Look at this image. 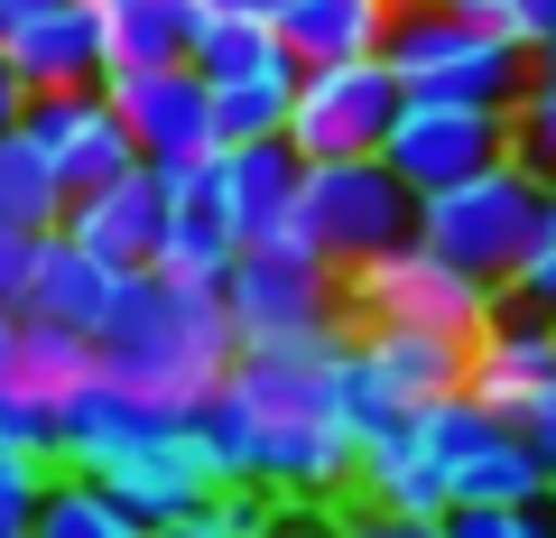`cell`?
I'll use <instances>...</instances> for the list:
<instances>
[{"mask_svg": "<svg viewBox=\"0 0 556 538\" xmlns=\"http://www.w3.org/2000/svg\"><path fill=\"white\" fill-rule=\"evenodd\" d=\"M538 57H556V0L538 10Z\"/></svg>", "mask_w": 556, "mask_h": 538, "instance_id": "37", "label": "cell"}, {"mask_svg": "<svg viewBox=\"0 0 556 538\" xmlns=\"http://www.w3.org/2000/svg\"><path fill=\"white\" fill-rule=\"evenodd\" d=\"M501 298L529 306V316H556V196H547V214H538V233H529V251H519V270L501 279Z\"/></svg>", "mask_w": 556, "mask_h": 538, "instance_id": "28", "label": "cell"}, {"mask_svg": "<svg viewBox=\"0 0 556 538\" xmlns=\"http://www.w3.org/2000/svg\"><path fill=\"white\" fill-rule=\"evenodd\" d=\"M20 130L47 149V167L65 177V196H93V186H112L121 167H139L130 121L112 112V93H102V84H75V93H28Z\"/></svg>", "mask_w": 556, "mask_h": 538, "instance_id": "12", "label": "cell"}, {"mask_svg": "<svg viewBox=\"0 0 556 538\" xmlns=\"http://www.w3.org/2000/svg\"><path fill=\"white\" fill-rule=\"evenodd\" d=\"M38 241L47 233H20V223H0V306L28 298V270H38Z\"/></svg>", "mask_w": 556, "mask_h": 538, "instance_id": "31", "label": "cell"}, {"mask_svg": "<svg viewBox=\"0 0 556 538\" xmlns=\"http://www.w3.org/2000/svg\"><path fill=\"white\" fill-rule=\"evenodd\" d=\"M445 538H556V501H464L445 511Z\"/></svg>", "mask_w": 556, "mask_h": 538, "instance_id": "27", "label": "cell"}, {"mask_svg": "<svg viewBox=\"0 0 556 538\" xmlns=\"http://www.w3.org/2000/svg\"><path fill=\"white\" fill-rule=\"evenodd\" d=\"M362 538H445V520H408V511H362Z\"/></svg>", "mask_w": 556, "mask_h": 538, "instance_id": "32", "label": "cell"}, {"mask_svg": "<svg viewBox=\"0 0 556 538\" xmlns=\"http://www.w3.org/2000/svg\"><path fill=\"white\" fill-rule=\"evenodd\" d=\"M380 159H390V177L408 186V196H437V186L482 177L492 159H510V112L408 93V102H399V121H390V140H380Z\"/></svg>", "mask_w": 556, "mask_h": 538, "instance_id": "10", "label": "cell"}, {"mask_svg": "<svg viewBox=\"0 0 556 538\" xmlns=\"http://www.w3.org/2000/svg\"><path fill=\"white\" fill-rule=\"evenodd\" d=\"M556 380V316H529V306L501 298V316L464 343V399H482L492 418H538V399Z\"/></svg>", "mask_w": 556, "mask_h": 538, "instance_id": "14", "label": "cell"}, {"mask_svg": "<svg viewBox=\"0 0 556 538\" xmlns=\"http://www.w3.org/2000/svg\"><path fill=\"white\" fill-rule=\"evenodd\" d=\"M223 316L232 343H288V335H334L343 316V270L316 241H269V251H232L223 270Z\"/></svg>", "mask_w": 556, "mask_h": 538, "instance_id": "6", "label": "cell"}, {"mask_svg": "<svg viewBox=\"0 0 556 538\" xmlns=\"http://www.w3.org/2000/svg\"><path fill=\"white\" fill-rule=\"evenodd\" d=\"M195 10L204 0H102L112 65H177L195 47Z\"/></svg>", "mask_w": 556, "mask_h": 538, "instance_id": "23", "label": "cell"}, {"mask_svg": "<svg viewBox=\"0 0 556 538\" xmlns=\"http://www.w3.org/2000/svg\"><path fill=\"white\" fill-rule=\"evenodd\" d=\"M538 214H547V186L519 159H492L482 177H455V186H437V196H417V241L501 288L519 270V251H529Z\"/></svg>", "mask_w": 556, "mask_h": 538, "instance_id": "4", "label": "cell"}, {"mask_svg": "<svg viewBox=\"0 0 556 538\" xmlns=\"http://www.w3.org/2000/svg\"><path fill=\"white\" fill-rule=\"evenodd\" d=\"M159 223H167V186H159V167L139 159V167H121L112 186H93V196L65 204L56 233L84 241L93 260H112V270H149V260H159Z\"/></svg>", "mask_w": 556, "mask_h": 538, "instance_id": "15", "label": "cell"}, {"mask_svg": "<svg viewBox=\"0 0 556 538\" xmlns=\"http://www.w3.org/2000/svg\"><path fill=\"white\" fill-rule=\"evenodd\" d=\"M538 455H547V501H556V427H547V437H538Z\"/></svg>", "mask_w": 556, "mask_h": 538, "instance_id": "39", "label": "cell"}, {"mask_svg": "<svg viewBox=\"0 0 556 538\" xmlns=\"http://www.w3.org/2000/svg\"><path fill=\"white\" fill-rule=\"evenodd\" d=\"M298 186H306V159L288 149V130H278V140H223V149H214V196H223V223H232L241 251L306 241Z\"/></svg>", "mask_w": 556, "mask_h": 538, "instance_id": "13", "label": "cell"}, {"mask_svg": "<svg viewBox=\"0 0 556 538\" xmlns=\"http://www.w3.org/2000/svg\"><path fill=\"white\" fill-rule=\"evenodd\" d=\"M121 288H130V270L93 260L84 241H65V233H47V241H38V270H28L20 316L75 325V335H102V325H112V306H121Z\"/></svg>", "mask_w": 556, "mask_h": 538, "instance_id": "18", "label": "cell"}, {"mask_svg": "<svg viewBox=\"0 0 556 538\" xmlns=\"http://www.w3.org/2000/svg\"><path fill=\"white\" fill-rule=\"evenodd\" d=\"M464 20H482V28H501V38H519L538 57V10H547V0H455Z\"/></svg>", "mask_w": 556, "mask_h": 538, "instance_id": "30", "label": "cell"}, {"mask_svg": "<svg viewBox=\"0 0 556 538\" xmlns=\"http://www.w3.org/2000/svg\"><path fill=\"white\" fill-rule=\"evenodd\" d=\"M10 65H20L28 93H75V84H102L112 75V38H102V0H56L38 20L0 28Z\"/></svg>", "mask_w": 556, "mask_h": 538, "instance_id": "16", "label": "cell"}, {"mask_svg": "<svg viewBox=\"0 0 556 538\" xmlns=\"http://www.w3.org/2000/svg\"><path fill=\"white\" fill-rule=\"evenodd\" d=\"M510 159H519V167H529V177L556 196V57H538L529 93L510 102Z\"/></svg>", "mask_w": 556, "mask_h": 538, "instance_id": "25", "label": "cell"}, {"mask_svg": "<svg viewBox=\"0 0 556 538\" xmlns=\"http://www.w3.org/2000/svg\"><path fill=\"white\" fill-rule=\"evenodd\" d=\"M380 57H390L399 93H427V102H482V112H510L519 93H529L538 57L519 38H501V28L464 20L455 0H399L390 38H380Z\"/></svg>", "mask_w": 556, "mask_h": 538, "instance_id": "3", "label": "cell"}, {"mask_svg": "<svg viewBox=\"0 0 556 538\" xmlns=\"http://www.w3.org/2000/svg\"><path fill=\"white\" fill-rule=\"evenodd\" d=\"M38 10H56V0H0V28H20V20H38Z\"/></svg>", "mask_w": 556, "mask_h": 538, "instance_id": "35", "label": "cell"}, {"mask_svg": "<svg viewBox=\"0 0 556 538\" xmlns=\"http://www.w3.org/2000/svg\"><path fill=\"white\" fill-rule=\"evenodd\" d=\"M102 93H112V112L130 121V149L149 167H177V159H214L223 130H214V93H204L195 65H112L102 75Z\"/></svg>", "mask_w": 556, "mask_h": 538, "instance_id": "11", "label": "cell"}, {"mask_svg": "<svg viewBox=\"0 0 556 538\" xmlns=\"http://www.w3.org/2000/svg\"><path fill=\"white\" fill-rule=\"evenodd\" d=\"M28 538H149V520H139L112 483H93V474H75V464H56V474H47V492H38Z\"/></svg>", "mask_w": 556, "mask_h": 538, "instance_id": "22", "label": "cell"}, {"mask_svg": "<svg viewBox=\"0 0 556 538\" xmlns=\"http://www.w3.org/2000/svg\"><path fill=\"white\" fill-rule=\"evenodd\" d=\"M56 474V455H28V446H0V538H28L38 520V492Z\"/></svg>", "mask_w": 556, "mask_h": 538, "instance_id": "29", "label": "cell"}, {"mask_svg": "<svg viewBox=\"0 0 556 538\" xmlns=\"http://www.w3.org/2000/svg\"><path fill=\"white\" fill-rule=\"evenodd\" d=\"M186 65L214 84H251V75H298V57L278 47V20H251V10H195V47Z\"/></svg>", "mask_w": 556, "mask_h": 538, "instance_id": "21", "label": "cell"}, {"mask_svg": "<svg viewBox=\"0 0 556 538\" xmlns=\"http://www.w3.org/2000/svg\"><path fill=\"white\" fill-rule=\"evenodd\" d=\"M343 335H288L241 343L223 390L195 409L223 483H260L269 501H334L362 464V427L343 399Z\"/></svg>", "mask_w": 556, "mask_h": 538, "instance_id": "1", "label": "cell"}, {"mask_svg": "<svg viewBox=\"0 0 556 538\" xmlns=\"http://www.w3.org/2000/svg\"><path fill=\"white\" fill-rule=\"evenodd\" d=\"M288 93H298V75L214 84V130L223 140H278V130H288Z\"/></svg>", "mask_w": 556, "mask_h": 538, "instance_id": "26", "label": "cell"}, {"mask_svg": "<svg viewBox=\"0 0 556 538\" xmlns=\"http://www.w3.org/2000/svg\"><path fill=\"white\" fill-rule=\"evenodd\" d=\"M334 538H362V520H343V529H334Z\"/></svg>", "mask_w": 556, "mask_h": 538, "instance_id": "41", "label": "cell"}, {"mask_svg": "<svg viewBox=\"0 0 556 538\" xmlns=\"http://www.w3.org/2000/svg\"><path fill=\"white\" fill-rule=\"evenodd\" d=\"M65 177L47 167V149L28 130H0V223H20V233H56L65 223Z\"/></svg>", "mask_w": 556, "mask_h": 538, "instance_id": "24", "label": "cell"}, {"mask_svg": "<svg viewBox=\"0 0 556 538\" xmlns=\"http://www.w3.org/2000/svg\"><path fill=\"white\" fill-rule=\"evenodd\" d=\"M399 0H288L278 10V47L298 65H343V57H380Z\"/></svg>", "mask_w": 556, "mask_h": 538, "instance_id": "20", "label": "cell"}, {"mask_svg": "<svg viewBox=\"0 0 556 538\" xmlns=\"http://www.w3.org/2000/svg\"><path fill=\"white\" fill-rule=\"evenodd\" d=\"M20 112H28V84L10 65V47H0V130H20Z\"/></svg>", "mask_w": 556, "mask_h": 538, "instance_id": "34", "label": "cell"}, {"mask_svg": "<svg viewBox=\"0 0 556 538\" xmlns=\"http://www.w3.org/2000/svg\"><path fill=\"white\" fill-rule=\"evenodd\" d=\"M93 372H102V362H93V335L47 325V316H20V335H10V353H0V390H20L28 409H47V418H56Z\"/></svg>", "mask_w": 556, "mask_h": 538, "instance_id": "19", "label": "cell"}, {"mask_svg": "<svg viewBox=\"0 0 556 538\" xmlns=\"http://www.w3.org/2000/svg\"><path fill=\"white\" fill-rule=\"evenodd\" d=\"M298 223L334 270H362L417 233V196L390 177V159H306Z\"/></svg>", "mask_w": 556, "mask_h": 538, "instance_id": "7", "label": "cell"}, {"mask_svg": "<svg viewBox=\"0 0 556 538\" xmlns=\"http://www.w3.org/2000/svg\"><path fill=\"white\" fill-rule=\"evenodd\" d=\"M232 353H241V343H232V316H223V288L167 279V270H130L112 325L93 335L102 380L159 399V409H186V418L223 390Z\"/></svg>", "mask_w": 556, "mask_h": 538, "instance_id": "2", "label": "cell"}, {"mask_svg": "<svg viewBox=\"0 0 556 538\" xmlns=\"http://www.w3.org/2000/svg\"><path fill=\"white\" fill-rule=\"evenodd\" d=\"M167 186V223H159V260L149 270H167V279H195V288H223V270H232V223H223V196H214V159H177L159 167Z\"/></svg>", "mask_w": 556, "mask_h": 538, "instance_id": "17", "label": "cell"}, {"mask_svg": "<svg viewBox=\"0 0 556 538\" xmlns=\"http://www.w3.org/2000/svg\"><path fill=\"white\" fill-rule=\"evenodd\" d=\"M399 102H408V93H399L390 57L298 65V93H288V149H298V159H380Z\"/></svg>", "mask_w": 556, "mask_h": 538, "instance_id": "9", "label": "cell"}, {"mask_svg": "<svg viewBox=\"0 0 556 538\" xmlns=\"http://www.w3.org/2000/svg\"><path fill=\"white\" fill-rule=\"evenodd\" d=\"M204 10H251V20H278L288 0H204Z\"/></svg>", "mask_w": 556, "mask_h": 538, "instance_id": "36", "label": "cell"}, {"mask_svg": "<svg viewBox=\"0 0 556 538\" xmlns=\"http://www.w3.org/2000/svg\"><path fill=\"white\" fill-rule=\"evenodd\" d=\"M10 335H20V306H0V353H10Z\"/></svg>", "mask_w": 556, "mask_h": 538, "instance_id": "40", "label": "cell"}, {"mask_svg": "<svg viewBox=\"0 0 556 538\" xmlns=\"http://www.w3.org/2000/svg\"><path fill=\"white\" fill-rule=\"evenodd\" d=\"M260 538H334V529L316 520V501H298V511H269V529H260Z\"/></svg>", "mask_w": 556, "mask_h": 538, "instance_id": "33", "label": "cell"}, {"mask_svg": "<svg viewBox=\"0 0 556 538\" xmlns=\"http://www.w3.org/2000/svg\"><path fill=\"white\" fill-rule=\"evenodd\" d=\"M556 427V380H547V399H538V418H529V437H547Z\"/></svg>", "mask_w": 556, "mask_h": 538, "instance_id": "38", "label": "cell"}, {"mask_svg": "<svg viewBox=\"0 0 556 538\" xmlns=\"http://www.w3.org/2000/svg\"><path fill=\"white\" fill-rule=\"evenodd\" d=\"M343 316H353V325H427V335L473 343L482 325L501 316V288L473 279V270H455L445 251H427V241L408 233L399 251L343 270Z\"/></svg>", "mask_w": 556, "mask_h": 538, "instance_id": "5", "label": "cell"}, {"mask_svg": "<svg viewBox=\"0 0 556 538\" xmlns=\"http://www.w3.org/2000/svg\"><path fill=\"white\" fill-rule=\"evenodd\" d=\"M464 390V343L455 335H427V325H353L343 335V399H353V427L417 418L427 399Z\"/></svg>", "mask_w": 556, "mask_h": 538, "instance_id": "8", "label": "cell"}]
</instances>
